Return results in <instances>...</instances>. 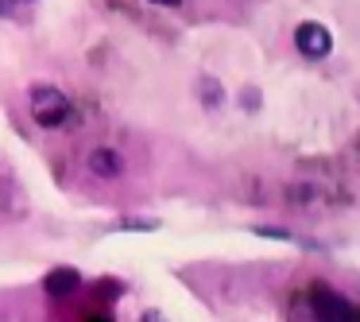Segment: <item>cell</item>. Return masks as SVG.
I'll return each instance as SVG.
<instances>
[{"label":"cell","mask_w":360,"mask_h":322,"mask_svg":"<svg viewBox=\"0 0 360 322\" xmlns=\"http://www.w3.org/2000/svg\"><path fill=\"white\" fill-rule=\"evenodd\" d=\"M32 117L39 120L43 128H58L70 117V97L55 86H35L32 89Z\"/></svg>","instance_id":"1"},{"label":"cell","mask_w":360,"mask_h":322,"mask_svg":"<svg viewBox=\"0 0 360 322\" xmlns=\"http://www.w3.org/2000/svg\"><path fill=\"white\" fill-rule=\"evenodd\" d=\"M310 306H314V318L318 322H356L360 318L356 306H352L345 295H337L333 287H314Z\"/></svg>","instance_id":"2"},{"label":"cell","mask_w":360,"mask_h":322,"mask_svg":"<svg viewBox=\"0 0 360 322\" xmlns=\"http://www.w3.org/2000/svg\"><path fill=\"white\" fill-rule=\"evenodd\" d=\"M295 47L302 51L306 58H326L329 51H333V35H329L321 24H298Z\"/></svg>","instance_id":"3"},{"label":"cell","mask_w":360,"mask_h":322,"mask_svg":"<svg viewBox=\"0 0 360 322\" xmlns=\"http://www.w3.org/2000/svg\"><path fill=\"white\" fill-rule=\"evenodd\" d=\"M89 171L101 175V179H120L124 163H120V156L112 148H97V151H89Z\"/></svg>","instance_id":"4"},{"label":"cell","mask_w":360,"mask_h":322,"mask_svg":"<svg viewBox=\"0 0 360 322\" xmlns=\"http://www.w3.org/2000/svg\"><path fill=\"white\" fill-rule=\"evenodd\" d=\"M78 283H82L78 268H55V272H47V280H43V287H47V295L63 299V295H70V291L78 287Z\"/></svg>","instance_id":"5"},{"label":"cell","mask_w":360,"mask_h":322,"mask_svg":"<svg viewBox=\"0 0 360 322\" xmlns=\"http://www.w3.org/2000/svg\"><path fill=\"white\" fill-rule=\"evenodd\" d=\"M143 322H167V318H159L155 311H148V314H143Z\"/></svg>","instance_id":"6"},{"label":"cell","mask_w":360,"mask_h":322,"mask_svg":"<svg viewBox=\"0 0 360 322\" xmlns=\"http://www.w3.org/2000/svg\"><path fill=\"white\" fill-rule=\"evenodd\" d=\"M155 4H167V8H174V4H182V0H155Z\"/></svg>","instance_id":"7"},{"label":"cell","mask_w":360,"mask_h":322,"mask_svg":"<svg viewBox=\"0 0 360 322\" xmlns=\"http://www.w3.org/2000/svg\"><path fill=\"white\" fill-rule=\"evenodd\" d=\"M8 4H32V0H8Z\"/></svg>","instance_id":"8"},{"label":"cell","mask_w":360,"mask_h":322,"mask_svg":"<svg viewBox=\"0 0 360 322\" xmlns=\"http://www.w3.org/2000/svg\"><path fill=\"white\" fill-rule=\"evenodd\" d=\"M89 322H112V318H89Z\"/></svg>","instance_id":"9"}]
</instances>
